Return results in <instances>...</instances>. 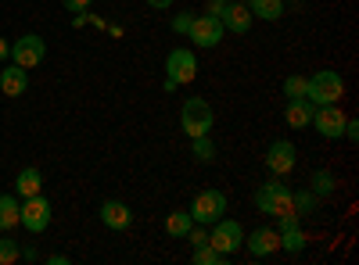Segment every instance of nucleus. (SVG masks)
Returning <instances> with one entry per match:
<instances>
[{
  "instance_id": "f257e3e1",
  "label": "nucleus",
  "mask_w": 359,
  "mask_h": 265,
  "mask_svg": "<svg viewBox=\"0 0 359 265\" xmlns=\"http://www.w3.org/2000/svg\"><path fill=\"white\" fill-rule=\"evenodd\" d=\"M212 122H216V115H212V104H208L205 97H187L184 108H180V126H184L187 136L212 133Z\"/></svg>"
},
{
  "instance_id": "f03ea898",
  "label": "nucleus",
  "mask_w": 359,
  "mask_h": 265,
  "mask_svg": "<svg viewBox=\"0 0 359 265\" xmlns=\"http://www.w3.org/2000/svg\"><path fill=\"white\" fill-rule=\"evenodd\" d=\"M291 187H284L280 183V176L277 180H269V183H262L259 190H255V208L262 212V215H284V212H294V204H291Z\"/></svg>"
},
{
  "instance_id": "7ed1b4c3",
  "label": "nucleus",
  "mask_w": 359,
  "mask_h": 265,
  "mask_svg": "<svg viewBox=\"0 0 359 265\" xmlns=\"http://www.w3.org/2000/svg\"><path fill=\"white\" fill-rule=\"evenodd\" d=\"M345 97V79L331 69H320L313 79H309V90H306V101L316 108V104H338Z\"/></svg>"
},
{
  "instance_id": "20e7f679",
  "label": "nucleus",
  "mask_w": 359,
  "mask_h": 265,
  "mask_svg": "<svg viewBox=\"0 0 359 265\" xmlns=\"http://www.w3.org/2000/svg\"><path fill=\"white\" fill-rule=\"evenodd\" d=\"M194 76H198V57H194V50L172 47L169 57H165V90H176V86H184V83H194Z\"/></svg>"
},
{
  "instance_id": "39448f33",
  "label": "nucleus",
  "mask_w": 359,
  "mask_h": 265,
  "mask_svg": "<svg viewBox=\"0 0 359 265\" xmlns=\"http://www.w3.org/2000/svg\"><path fill=\"white\" fill-rule=\"evenodd\" d=\"M208 244H212L219 255L230 258L233 251L245 248V226L233 222V219H216L212 222V233H208Z\"/></svg>"
},
{
  "instance_id": "423d86ee",
  "label": "nucleus",
  "mask_w": 359,
  "mask_h": 265,
  "mask_svg": "<svg viewBox=\"0 0 359 265\" xmlns=\"http://www.w3.org/2000/svg\"><path fill=\"white\" fill-rule=\"evenodd\" d=\"M223 212H226V194L223 190H201V194H194L191 219L198 226H212L216 219H223Z\"/></svg>"
},
{
  "instance_id": "0eeeda50",
  "label": "nucleus",
  "mask_w": 359,
  "mask_h": 265,
  "mask_svg": "<svg viewBox=\"0 0 359 265\" xmlns=\"http://www.w3.org/2000/svg\"><path fill=\"white\" fill-rule=\"evenodd\" d=\"M8 57L29 72V69H36L43 57H47V43H43V36H36V33H25L22 40L11 43V54H8Z\"/></svg>"
},
{
  "instance_id": "6e6552de",
  "label": "nucleus",
  "mask_w": 359,
  "mask_h": 265,
  "mask_svg": "<svg viewBox=\"0 0 359 265\" xmlns=\"http://www.w3.org/2000/svg\"><path fill=\"white\" fill-rule=\"evenodd\" d=\"M309 126H313L320 136H327V140H338V136L345 133V111H341L338 104H316Z\"/></svg>"
},
{
  "instance_id": "1a4fd4ad",
  "label": "nucleus",
  "mask_w": 359,
  "mask_h": 265,
  "mask_svg": "<svg viewBox=\"0 0 359 265\" xmlns=\"http://www.w3.org/2000/svg\"><path fill=\"white\" fill-rule=\"evenodd\" d=\"M18 226H25L29 233H43L50 226V201L43 194H33V197H25L22 201V219Z\"/></svg>"
},
{
  "instance_id": "9d476101",
  "label": "nucleus",
  "mask_w": 359,
  "mask_h": 265,
  "mask_svg": "<svg viewBox=\"0 0 359 265\" xmlns=\"http://www.w3.org/2000/svg\"><path fill=\"white\" fill-rule=\"evenodd\" d=\"M187 36L194 40V47L212 50V47L223 40V22H219V18H212V15H198V18H191Z\"/></svg>"
},
{
  "instance_id": "9b49d317",
  "label": "nucleus",
  "mask_w": 359,
  "mask_h": 265,
  "mask_svg": "<svg viewBox=\"0 0 359 265\" xmlns=\"http://www.w3.org/2000/svg\"><path fill=\"white\" fill-rule=\"evenodd\" d=\"M298 155H294V143L291 140H273L269 143V151H266V169L273 172V176H287L294 169Z\"/></svg>"
},
{
  "instance_id": "f8f14e48",
  "label": "nucleus",
  "mask_w": 359,
  "mask_h": 265,
  "mask_svg": "<svg viewBox=\"0 0 359 265\" xmlns=\"http://www.w3.org/2000/svg\"><path fill=\"white\" fill-rule=\"evenodd\" d=\"M219 22H223V29H230V33L245 36L248 29H252V11H248L245 0H226V8H223Z\"/></svg>"
},
{
  "instance_id": "ddd939ff",
  "label": "nucleus",
  "mask_w": 359,
  "mask_h": 265,
  "mask_svg": "<svg viewBox=\"0 0 359 265\" xmlns=\"http://www.w3.org/2000/svg\"><path fill=\"white\" fill-rule=\"evenodd\" d=\"M245 244L255 258H269V255L280 251V233L269 229V226H259V229H252V237H245Z\"/></svg>"
},
{
  "instance_id": "4468645a",
  "label": "nucleus",
  "mask_w": 359,
  "mask_h": 265,
  "mask_svg": "<svg viewBox=\"0 0 359 265\" xmlns=\"http://www.w3.org/2000/svg\"><path fill=\"white\" fill-rule=\"evenodd\" d=\"M101 222L108 229H130L133 226V212L126 201H104L101 204Z\"/></svg>"
},
{
  "instance_id": "2eb2a0df",
  "label": "nucleus",
  "mask_w": 359,
  "mask_h": 265,
  "mask_svg": "<svg viewBox=\"0 0 359 265\" xmlns=\"http://www.w3.org/2000/svg\"><path fill=\"white\" fill-rule=\"evenodd\" d=\"M25 90H29V72L11 62V69L0 72V94H4V97H22Z\"/></svg>"
},
{
  "instance_id": "dca6fc26",
  "label": "nucleus",
  "mask_w": 359,
  "mask_h": 265,
  "mask_svg": "<svg viewBox=\"0 0 359 265\" xmlns=\"http://www.w3.org/2000/svg\"><path fill=\"white\" fill-rule=\"evenodd\" d=\"M284 119H287L291 129H309V122H313V104H309L306 97H287Z\"/></svg>"
},
{
  "instance_id": "f3484780",
  "label": "nucleus",
  "mask_w": 359,
  "mask_h": 265,
  "mask_svg": "<svg viewBox=\"0 0 359 265\" xmlns=\"http://www.w3.org/2000/svg\"><path fill=\"white\" fill-rule=\"evenodd\" d=\"M40 190H43V176H40V169L25 165V169L15 176V194L25 201V197H33V194H40Z\"/></svg>"
},
{
  "instance_id": "a211bd4d",
  "label": "nucleus",
  "mask_w": 359,
  "mask_h": 265,
  "mask_svg": "<svg viewBox=\"0 0 359 265\" xmlns=\"http://www.w3.org/2000/svg\"><path fill=\"white\" fill-rule=\"evenodd\" d=\"M22 219V204L15 194H0V229H15Z\"/></svg>"
},
{
  "instance_id": "6ab92c4d",
  "label": "nucleus",
  "mask_w": 359,
  "mask_h": 265,
  "mask_svg": "<svg viewBox=\"0 0 359 265\" xmlns=\"http://www.w3.org/2000/svg\"><path fill=\"white\" fill-rule=\"evenodd\" d=\"M248 11H252V18L277 22L284 15V0H248Z\"/></svg>"
},
{
  "instance_id": "aec40b11",
  "label": "nucleus",
  "mask_w": 359,
  "mask_h": 265,
  "mask_svg": "<svg viewBox=\"0 0 359 265\" xmlns=\"http://www.w3.org/2000/svg\"><path fill=\"white\" fill-rule=\"evenodd\" d=\"M280 233V251H287V255H298V251H306V244H309V237L298 226H291V229H277Z\"/></svg>"
},
{
  "instance_id": "412c9836",
  "label": "nucleus",
  "mask_w": 359,
  "mask_h": 265,
  "mask_svg": "<svg viewBox=\"0 0 359 265\" xmlns=\"http://www.w3.org/2000/svg\"><path fill=\"white\" fill-rule=\"evenodd\" d=\"M191 155H194V162H201V165H208V162H216V143H212V136H191Z\"/></svg>"
},
{
  "instance_id": "4be33fe9",
  "label": "nucleus",
  "mask_w": 359,
  "mask_h": 265,
  "mask_svg": "<svg viewBox=\"0 0 359 265\" xmlns=\"http://www.w3.org/2000/svg\"><path fill=\"white\" fill-rule=\"evenodd\" d=\"M191 226H194L191 212H169L165 215V233H169V237H187Z\"/></svg>"
},
{
  "instance_id": "5701e85b",
  "label": "nucleus",
  "mask_w": 359,
  "mask_h": 265,
  "mask_svg": "<svg viewBox=\"0 0 359 265\" xmlns=\"http://www.w3.org/2000/svg\"><path fill=\"white\" fill-rule=\"evenodd\" d=\"M334 187H338L334 172H327V169H316V172H313V180H309V190H313L316 197H327V194H334Z\"/></svg>"
},
{
  "instance_id": "b1692460",
  "label": "nucleus",
  "mask_w": 359,
  "mask_h": 265,
  "mask_svg": "<svg viewBox=\"0 0 359 265\" xmlns=\"http://www.w3.org/2000/svg\"><path fill=\"white\" fill-rule=\"evenodd\" d=\"M291 204H294L298 215H313L316 204H320V197H316L313 190H294V194H291Z\"/></svg>"
},
{
  "instance_id": "393cba45",
  "label": "nucleus",
  "mask_w": 359,
  "mask_h": 265,
  "mask_svg": "<svg viewBox=\"0 0 359 265\" xmlns=\"http://www.w3.org/2000/svg\"><path fill=\"white\" fill-rule=\"evenodd\" d=\"M223 262H226V255H219L212 244L194 248V265H223Z\"/></svg>"
},
{
  "instance_id": "a878e982",
  "label": "nucleus",
  "mask_w": 359,
  "mask_h": 265,
  "mask_svg": "<svg viewBox=\"0 0 359 265\" xmlns=\"http://www.w3.org/2000/svg\"><path fill=\"white\" fill-rule=\"evenodd\" d=\"M306 90H309V79H302V76L284 79V97H306Z\"/></svg>"
},
{
  "instance_id": "bb28decb",
  "label": "nucleus",
  "mask_w": 359,
  "mask_h": 265,
  "mask_svg": "<svg viewBox=\"0 0 359 265\" xmlns=\"http://www.w3.org/2000/svg\"><path fill=\"white\" fill-rule=\"evenodd\" d=\"M18 258H22L18 241H0V265H15Z\"/></svg>"
},
{
  "instance_id": "cd10ccee",
  "label": "nucleus",
  "mask_w": 359,
  "mask_h": 265,
  "mask_svg": "<svg viewBox=\"0 0 359 265\" xmlns=\"http://www.w3.org/2000/svg\"><path fill=\"white\" fill-rule=\"evenodd\" d=\"M187 241H191L194 248H201V244H208V233H205V229L194 222V226H191V233H187Z\"/></svg>"
},
{
  "instance_id": "c85d7f7f",
  "label": "nucleus",
  "mask_w": 359,
  "mask_h": 265,
  "mask_svg": "<svg viewBox=\"0 0 359 265\" xmlns=\"http://www.w3.org/2000/svg\"><path fill=\"white\" fill-rule=\"evenodd\" d=\"M191 18H194V15H176V18H172V33H187Z\"/></svg>"
},
{
  "instance_id": "c756f323",
  "label": "nucleus",
  "mask_w": 359,
  "mask_h": 265,
  "mask_svg": "<svg viewBox=\"0 0 359 265\" xmlns=\"http://www.w3.org/2000/svg\"><path fill=\"white\" fill-rule=\"evenodd\" d=\"M223 8H226V0H208V4H205V15L219 18V15H223Z\"/></svg>"
},
{
  "instance_id": "7c9ffc66",
  "label": "nucleus",
  "mask_w": 359,
  "mask_h": 265,
  "mask_svg": "<svg viewBox=\"0 0 359 265\" xmlns=\"http://www.w3.org/2000/svg\"><path fill=\"white\" fill-rule=\"evenodd\" d=\"M90 8V0H65V11H76V15H83Z\"/></svg>"
},
{
  "instance_id": "2f4dec72",
  "label": "nucleus",
  "mask_w": 359,
  "mask_h": 265,
  "mask_svg": "<svg viewBox=\"0 0 359 265\" xmlns=\"http://www.w3.org/2000/svg\"><path fill=\"white\" fill-rule=\"evenodd\" d=\"M341 136H348V140H359V122L355 119H345V133Z\"/></svg>"
},
{
  "instance_id": "473e14b6",
  "label": "nucleus",
  "mask_w": 359,
  "mask_h": 265,
  "mask_svg": "<svg viewBox=\"0 0 359 265\" xmlns=\"http://www.w3.org/2000/svg\"><path fill=\"white\" fill-rule=\"evenodd\" d=\"M147 4H151L155 11H169V8H172V0H147Z\"/></svg>"
},
{
  "instance_id": "72a5a7b5",
  "label": "nucleus",
  "mask_w": 359,
  "mask_h": 265,
  "mask_svg": "<svg viewBox=\"0 0 359 265\" xmlns=\"http://www.w3.org/2000/svg\"><path fill=\"white\" fill-rule=\"evenodd\" d=\"M8 54H11V43H8L4 36H0V62H4V57H8Z\"/></svg>"
},
{
  "instance_id": "f704fd0d",
  "label": "nucleus",
  "mask_w": 359,
  "mask_h": 265,
  "mask_svg": "<svg viewBox=\"0 0 359 265\" xmlns=\"http://www.w3.org/2000/svg\"><path fill=\"white\" fill-rule=\"evenodd\" d=\"M50 265H69V255H50Z\"/></svg>"
},
{
  "instance_id": "c9c22d12",
  "label": "nucleus",
  "mask_w": 359,
  "mask_h": 265,
  "mask_svg": "<svg viewBox=\"0 0 359 265\" xmlns=\"http://www.w3.org/2000/svg\"><path fill=\"white\" fill-rule=\"evenodd\" d=\"M284 4H287V0H284Z\"/></svg>"
}]
</instances>
